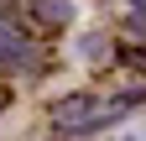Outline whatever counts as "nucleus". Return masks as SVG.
<instances>
[{"label":"nucleus","instance_id":"f257e3e1","mask_svg":"<svg viewBox=\"0 0 146 141\" xmlns=\"http://www.w3.org/2000/svg\"><path fill=\"white\" fill-rule=\"evenodd\" d=\"M36 16H42L47 26H63L68 21V0H63V5H58V0H36Z\"/></svg>","mask_w":146,"mask_h":141},{"label":"nucleus","instance_id":"f03ea898","mask_svg":"<svg viewBox=\"0 0 146 141\" xmlns=\"http://www.w3.org/2000/svg\"><path fill=\"white\" fill-rule=\"evenodd\" d=\"M125 63H136L141 73H146V52H141V47H125Z\"/></svg>","mask_w":146,"mask_h":141},{"label":"nucleus","instance_id":"7ed1b4c3","mask_svg":"<svg viewBox=\"0 0 146 141\" xmlns=\"http://www.w3.org/2000/svg\"><path fill=\"white\" fill-rule=\"evenodd\" d=\"M136 11H146V0H136Z\"/></svg>","mask_w":146,"mask_h":141},{"label":"nucleus","instance_id":"20e7f679","mask_svg":"<svg viewBox=\"0 0 146 141\" xmlns=\"http://www.w3.org/2000/svg\"><path fill=\"white\" fill-rule=\"evenodd\" d=\"M0 104H5V94H0Z\"/></svg>","mask_w":146,"mask_h":141}]
</instances>
